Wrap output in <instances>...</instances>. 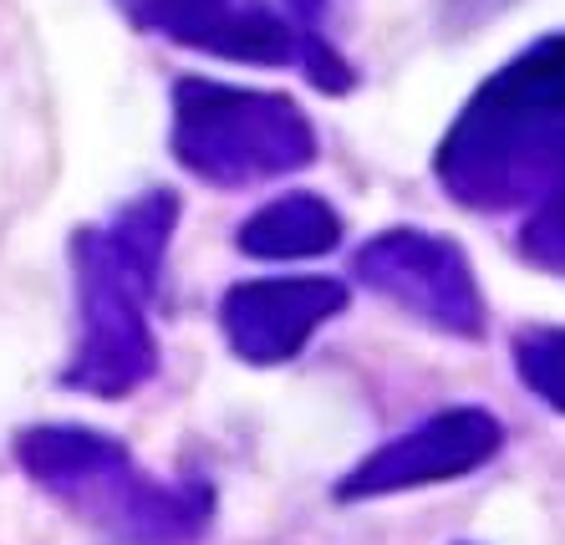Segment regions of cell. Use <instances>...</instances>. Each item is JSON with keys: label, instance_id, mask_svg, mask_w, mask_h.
Listing matches in <instances>:
<instances>
[{"label": "cell", "instance_id": "obj_1", "mask_svg": "<svg viewBox=\"0 0 565 545\" xmlns=\"http://www.w3.org/2000/svg\"><path fill=\"white\" fill-rule=\"evenodd\" d=\"M179 225V194L143 189L107 225L72 229V280H77V346L62 367L66 393L128 398L158 373V342L148 301Z\"/></svg>", "mask_w": 565, "mask_h": 545}, {"label": "cell", "instance_id": "obj_2", "mask_svg": "<svg viewBox=\"0 0 565 545\" xmlns=\"http://www.w3.org/2000/svg\"><path fill=\"white\" fill-rule=\"evenodd\" d=\"M15 464L41 494L113 545H194L210 531L214 490L204 479H158L103 428L36 424L15 434Z\"/></svg>", "mask_w": 565, "mask_h": 545}, {"label": "cell", "instance_id": "obj_3", "mask_svg": "<svg viewBox=\"0 0 565 545\" xmlns=\"http://www.w3.org/2000/svg\"><path fill=\"white\" fill-rule=\"evenodd\" d=\"M565 173V36H545L479 87L438 148V179L473 210H500Z\"/></svg>", "mask_w": 565, "mask_h": 545}, {"label": "cell", "instance_id": "obj_4", "mask_svg": "<svg viewBox=\"0 0 565 545\" xmlns=\"http://www.w3.org/2000/svg\"><path fill=\"white\" fill-rule=\"evenodd\" d=\"M173 159L214 189H250L286 179L316 159L306 113L280 93H250L214 77L173 82Z\"/></svg>", "mask_w": 565, "mask_h": 545}, {"label": "cell", "instance_id": "obj_5", "mask_svg": "<svg viewBox=\"0 0 565 545\" xmlns=\"http://www.w3.org/2000/svg\"><path fill=\"white\" fill-rule=\"evenodd\" d=\"M138 31L163 36L173 46L245 67H306L321 93H352V67L316 36V26L276 11L265 0H118Z\"/></svg>", "mask_w": 565, "mask_h": 545}, {"label": "cell", "instance_id": "obj_6", "mask_svg": "<svg viewBox=\"0 0 565 545\" xmlns=\"http://www.w3.org/2000/svg\"><path fill=\"white\" fill-rule=\"evenodd\" d=\"M356 276L448 336L484 332V296L454 239L423 235V229H387L356 250Z\"/></svg>", "mask_w": 565, "mask_h": 545}, {"label": "cell", "instance_id": "obj_7", "mask_svg": "<svg viewBox=\"0 0 565 545\" xmlns=\"http://www.w3.org/2000/svg\"><path fill=\"white\" fill-rule=\"evenodd\" d=\"M504 444V428L494 413L484 408H448L434 413L428 424L397 434L393 444H382L367 453L352 474L337 484V500H377V494H403L423 490V484H444V479H463L479 464H489Z\"/></svg>", "mask_w": 565, "mask_h": 545}, {"label": "cell", "instance_id": "obj_8", "mask_svg": "<svg viewBox=\"0 0 565 545\" xmlns=\"http://www.w3.org/2000/svg\"><path fill=\"white\" fill-rule=\"evenodd\" d=\"M347 307V286L331 276H260L235 280L220 301L224 342L239 362L276 367L290 362L316 336L321 321Z\"/></svg>", "mask_w": 565, "mask_h": 545}, {"label": "cell", "instance_id": "obj_9", "mask_svg": "<svg viewBox=\"0 0 565 545\" xmlns=\"http://www.w3.org/2000/svg\"><path fill=\"white\" fill-rule=\"evenodd\" d=\"M337 239H342V214L306 189H290L239 225L235 245L255 260H316L337 250Z\"/></svg>", "mask_w": 565, "mask_h": 545}, {"label": "cell", "instance_id": "obj_10", "mask_svg": "<svg viewBox=\"0 0 565 545\" xmlns=\"http://www.w3.org/2000/svg\"><path fill=\"white\" fill-rule=\"evenodd\" d=\"M514 367L540 403L565 413V327H535L514 336Z\"/></svg>", "mask_w": 565, "mask_h": 545}, {"label": "cell", "instance_id": "obj_11", "mask_svg": "<svg viewBox=\"0 0 565 545\" xmlns=\"http://www.w3.org/2000/svg\"><path fill=\"white\" fill-rule=\"evenodd\" d=\"M520 250H525L535 266H545V270H565V184L555 189L551 200H545V210L525 225Z\"/></svg>", "mask_w": 565, "mask_h": 545}]
</instances>
